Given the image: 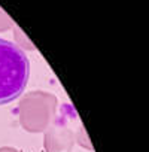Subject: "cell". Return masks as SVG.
<instances>
[{
    "label": "cell",
    "instance_id": "cell-1",
    "mask_svg": "<svg viewBox=\"0 0 149 152\" xmlns=\"http://www.w3.org/2000/svg\"><path fill=\"white\" fill-rule=\"evenodd\" d=\"M28 60L14 42L0 37V104L15 100L27 85Z\"/></svg>",
    "mask_w": 149,
    "mask_h": 152
}]
</instances>
